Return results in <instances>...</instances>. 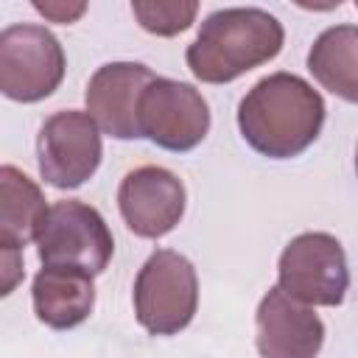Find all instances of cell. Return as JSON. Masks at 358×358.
I'll use <instances>...</instances> for the list:
<instances>
[{"mask_svg": "<svg viewBox=\"0 0 358 358\" xmlns=\"http://www.w3.org/2000/svg\"><path fill=\"white\" fill-rule=\"evenodd\" d=\"M324 341L322 319L280 285L257 305V352L260 358H316Z\"/></svg>", "mask_w": 358, "mask_h": 358, "instance_id": "obj_11", "label": "cell"}, {"mask_svg": "<svg viewBox=\"0 0 358 358\" xmlns=\"http://www.w3.org/2000/svg\"><path fill=\"white\" fill-rule=\"evenodd\" d=\"M20 277H22V255H20V249H3V296L14 291Z\"/></svg>", "mask_w": 358, "mask_h": 358, "instance_id": "obj_17", "label": "cell"}, {"mask_svg": "<svg viewBox=\"0 0 358 358\" xmlns=\"http://www.w3.org/2000/svg\"><path fill=\"white\" fill-rule=\"evenodd\" d=\"M210 129L201 92L185 81L154 78L140 101V134L168 151L196 148Z\"/></svg>", "mask_w": 358, "mask_h": 358, "instance_id": "obj_8", "label": "cell"}, {"mask_svg": "<svg viewBox=\"0 0 358 358\" xmlns=\"http://www.w3.org/2000/svg\"><path fill=\"white\" fill-rule=\"evenodd\" d=\"M36 252L42 266L78 268L95 277L109 266L115 241L95 207L64 199L50 204L45 224L36 235Z\"/></svg>", "mask_w": 358, "mask_h": 358, "instance_id": "obj_4", "label": "cell"}, {"mask_svg": "<svg viewBox=\"0 0 358 358\" xmlns=\"http://www.w3.org/2000/svg\"><path fill=\"white\" fill-rule=\"evenodd\" d=\"M34 8H36L45 20L67 25V22H76V20L87 11V3H39V0H36Z\"/></svg>", "mask_w": 358, "mask_h": 358, "instance_id": "obj_16", "label": "cell"}, {"mask_svg": "<svg viewBox=\"0 0 358 358\" xmlns=\"http://www.w3.org/2000/svg\"><path fill=\"white\" fill-rule=\"evenodd\" d=\"M322 123V95L294 73H271L260 78L238 106V129L243 140L271 159L302 154L319 137Z\"/></svg>", "mask_w": 358, "mask_h": 358, "instance_id": "obj_1", "label": "cell"}, {"mask_svg": "<svg viewBox=\"0 0 358 358\" xmlns=\"http://www.w3.org/2000/svg\"><path fill=\"white\" fill-rule=\"evenodd\" d=\"M48 210L31 176L14 165L0 168V249H25V243L36 241Z\"/></svg>", "mask_w": 358, "mask_h": 358, "instance_id": "obj_13", "label": "cell"}, {"mask_svg": "<svg viewBox=\"0 0 358 358\" xmlns=\"http://www.w3.org/2000/svg\"><path fill=\"white\" fill-rule=\"evenodd\" d=\"M199 305V280L193 263L171 249H157L134 280L137 322L154 336L185 330Z\"/></svg>", "mask_w": 358, "mask_h": 358, "instance_id": "obj_3", "label": "cell"}, {"mask_svg": "<svg viewBox=\"0 0 358 358\" xmlns=\"http://www.w3.org/2000/svg\"><path fill=\"white\" fill-rule=\"evenodd\" d=\"M355 171H358V151H355Z\"/></svg>", "mask_w": 358, "mask_h": 358, "instance_id": "obj_18", "label": "cell"}, {"mask_svg": "<svg viewBox=\"0 0 358 358\" xmlns=\"http://www.w3.org/2000/svg\"><path fill=\"white\" fill-rule=\"evenodd\" d=\"M308 70L324 90L358 103V28H327L308 53Z\"/></svg>", "mask_w": 358, "mask_h": 358, "instance_id": "obj_14", "label": "cell"}, {"mask_svg": "<svg viewBox=\"0 0 358 358\" xmlns=\"http://www.w3.org/2000/svg\"><path fill=\"white\" fill-rule=\"evenodd\" d=\"M117 207L126 227L140 238L168 235L185 213V185L159 165H143L123 176Z\"/></svg>", "mask_w": 358, "mask_h": 358, "instance_id": "obj_9", "label": "cell"}, {"mask_svg": "<svg viewBox=\"0 0 358 358\" xmlns=\"http://www.w3.org/2000/svg\"><path fill=\"white\" fill-rule=\"evenodd\" d=\"M64 78V50L42 25H8L0 34V90L11 101L48 98Z\"/></svg>", "mask_w": 358, "mask_h": 358, "instance_id": "obj_5", "label": "cell"}, {"mask_svg": "<svg viewBox=\"0 0 358 358\" xmlns=\"http://www.w3.org/2000/svg\"><path fill=\"white\" fill-rule=\"evenodd\" d=\"M157 76L137 62H112L95 70L87 84V115L115 140L140 134V101Z\"/></svg>", "mask_w": 358, "mask_h": 358, "instance_id": "obj_10", "label": "cell"}, {"mask_svg": "<svg viewBox=\"0 0 358 358\" xmlns=\"http://www.w3.org/2000/svg\"><path fill=\"white\" fill-rule=\"evenodd\" d=\"M282 25L263 8H221L213 11L193 45L187 67L199 81L227 84L266 64L282 50Z\"/></svg>", "mask_w": 358, "mask_h": 358, "instance_id": "obj_2", "label": "cell"}, {"mask_svg": "<svg viewBox=\"0 0 358 358\" xmlns=\"http://www.w3.org/2000/svg\"><path fill=\"white\" fill-rule=\"evenodd\" d=\"M31 296L36 319L53 330H70L81 324L95 305L92 277L62 266H42V271L34 277Z\"/></svg>", "mask_w": 358, "mask_h": 358, "instance_id": "obj_12", "label": "cell"}, {"mask_svg": "<svg viewBox=\"0 0 358 358\" xmlns=\"http://www.w3.org/2000/svg\"><path fill=\"white\" fill-rule=\"evenodd\" d=\"M280 288L302 305H341L350 271L341 243L327 232H302L280 255Z\"/></svg>", "mask_w": 358, "mask_h": 358, "instance_id": "obj_6", "label": "cell"}, {"mask_svg": "<svg viewBox=\"0 0 358 358\" xmlns=\"http://www.w3.org/2000/svg\"><path fill=\"white\" fill-rule=\"evenodd\" d=\"M199 11V3L193 0H179V3H131V14L137 17V22L157 36H173L182 34L193 25Z\"/></svg>", "mask_w": 358, "mask_h": 358, "instance_id": "obj_15", "label": "cell"}, {"mask_svg": "<svg viewBox=\"0 0 358 358\" xmlns=\"http://www.w3.org/2000/svg\"><path fill=\"white\" fill-rule=\"evenodd\" d=\"M39 173L48 185L70 190L84 185L101 165V131L87 112L50 115L36 137Z\"/></svg>", "mask_w": 358, "mask_h": 358, "instance_id": "obj_7", "label": "cell"}]
</instances>
